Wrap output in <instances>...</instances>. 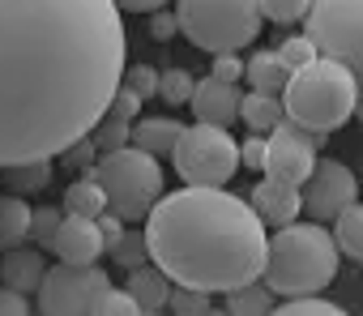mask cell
I'll return each instance as SVG.
<instances>
[{"label": "cell", "mask_w": 363, "mask_h": 316, "mask_svg": "<svg viewBox=\"0 0 363 316\" xmlns=\"http://www.w3.org/2000/svg\"><path fill=\"white\" fill-rule=\"evenodd\" d=\"M116 0H0V171L90 137L124 77Z\"/></svg>", "instance_id": "1"}, {"label": "cell", "mask_w": 363, "mask_h": 316, "mask_svg": "<svg viewBox=\"0 0 363 316\" xmlns=\"http://www.w3.org/2000/svg\"><path fill=\"white\" fill-rule=\"evenodd\" d=\"M145 248L175 286L227 295L261 278L269 235L257 210L235 193L184 184L162 193L145 214Z\"/></svg>", "instance_id": "2"}, {"label": "cell", "mask_w": 363, "mask_h": 316, "mask_svg": "<svg viewBox=\"0 0 363 316\" xmlns=\"http://www.w3.org/2000/svg\"><path fill=\"white\" fill-rule=\"evenodd\" d=\"M337 261L342 252L320 222H286L274 231L265 248L261 282L282 299H303V295L325 290L337 278Z\"/></svg>", "instance_id": "3"}, {"label": "cell", "mask_w": 363, "mask_h": 316, "mask_svg": "<svg viewBox=\"0 0 363 316\" xmlns=\"http://www.w3.org/2000/svg\"><path fill=\"white\" fill-rule=\"evenodd\" d=\"M282 111L295 128L325 137V132L342 128L346 120H354V77L337 60L316 56L291 73V81L282 90Z\"/></svg>", "instance_id": "4"}, {"label": "cell", "mask_w": 363, "mask_h": 316, "mask_svg": "<svg viewBox=\"0 0 363 316\" xmlns=\"http://www.w3.org/2000/svg\"><path fill=\"white\" fill-rule=\"evenodd\" d=\"M175 22L197 52L223 56L257 43L265 18H261V0H179Z\"/></svg>", "instance_id": "5"}, {"label": "cell", "mask_w": 363, "mask_h": 316, "mask_svg": "<svg viewBox=\"0 0 363 316\" xmlns=\"http://www.w3.org/2000/svg\"><path fill=\"white\" fill-rule=\"evenodd\" d=\"M94 180L107 193V210L120 214L124 222H141L154 210V201L162 197V167H158V158L137 149V145H120L111 154H99Z\"/></svg>", "instance_id": "6"}, {"label": "cell", "mask_w": 363, "mask_h": 316, "mask_svg": "<svg viewBox=\"0 0 363 316\" xmlns=\"http://www.w3.org/2000/svg\"><path fill=\"white\" fill-rule=\"evenodd\" d=\"M308 39L354 77V120H363V0H312Z\"/></svg>", "instance_id": "7"}, {"label": "cell", "mask_w": 363, "mask_h": 316, "mask_svg": "<svg viewBox=\"0 0 363 316\" xmlns=\"http://www.w3.org/2000/svg\"><path fill=\"white\" fill-rule=\"evenodd\" d=\"M171 167L189 188H227L240 171V141L218 124H184L171 149Z\"/></svg>", "instance_id": "8"}, {"label": "cell", "mask_w": 363, "mask_h": 316, "mask_svg": "<svg viewBox=\"0 0 363 316\" xmlns=\"http://www.w3.org/2000/svg\"><path fill=\"white\" fill-rule=\"evenodd\" d=\"M103 265H56L39 282V316H90L99 290H107Z\"/></svg>", "instance_id": "9"}, {"label": "cell", "mask_w": 363, "mask_h": 316, "mask_svg": "<svg viewBox=\"0 0 363 316\" xmlns=\"http://www.w3.org/2000/svg\"><path fill=\"white\" fill-rule=\"evenodd\" d=\"M359 201V180L337 158H316V167L303 184V214L312 222H333L346 205Z\"/></svg>", "instance_id": "10"}, {"label": "cell", "mask_w": 363, "mask_h": 316, "mask_svg": "<svg viewBox=\"0 0 363 316\" xmlns=\"http://www.w3.org/2000/svg\"><path fill=\"white\" fill-rule=\"evenodd\" d=\"M316 141L312 132L295 128L291 120H282L274 132H269V154H265V176L274 180H286V184H308L312 167H316Z\"/></svg>", "instance_id": "11"}, {"label": "cell", "mask_w": 363, "mask_h": 316, "mask_svg": "<svg viewBox=\"0 0 363 316\" xmlns=\"http://www.w3.org/2000/svg\"><path fill=\"white\" fill-rule=\"evenodd\" d=\"M189 107H193V120H201V124H218V128H231V124L240 120V86L218 81V77L210 73V77H201V81L193 86Z\"/></svg>", "instance_id": "12"}, {"label": "cell", "mask_w": 363, "mask_h": 316, "mask_svg": "<svg viewBox=\"0 0 363 316\" xmlns=\"http://www.w3.org/2000/svg\"><path fill=\"white\" fill-rule=\"evenodd\" d=\"M248 205L257 210V218H261L265 227H286V222H299V214H303V188L265 176V180L252 188V201H248Z\"/></svg>", "instance_id": "13"}, {"label": "cell", "mask_w": 363, "mask_h": 316, "mask_svg": "<svg viewBox=\"0 0 363 316\" xmlns=\"http://www.w3.org/2000/svg\"><path fill=\"white\" fill-rule=\"evenodd\" d=\"M52 252H56L65 265H99V256H103L99 222H94V218H77V214H65V218H60V227H56Z\"/></svg>", "instance_id": "14"}, {"label": "cell", "mask_w": 363, "mask_h": 316, "mask_svg": "<svg viewBox=\"0 0 363 316\" xmlns=\"http://www.w3.org/2000/svg\"><path fill=\"white\" fill-rule=\"evenodd\" d=\"M124 290L141 303V312H162L167 303H171V290H175V282L154 265V261H145V265H137V269H128V282H124Z\"/></svg>", "instance_id": "15"}, {"label": "cell", "mask_w": 363, "mask_h": 316, "mask_svg": "<svg viewBox=\"0 0 363 316\" xmlns=\"http://www.w3.org/2000/svg\"><path fill=\"white\" fill-rule=\"evenodd\" d=\"M43 273H48V265H43V256H39V248H9L5 252V265H0V278H5V286H13V290H39V282H43Z\"/></svg>", "instance_id": "16"}, {"label": "cell", "mask_w": 363, "mask_h": 316, "mask_svg": "<svg viewBox=\"0 0 363 316\" xmlns=\"http://www.w3.org/2000/svg\"><path fill=\"white\" fill-rule=\"evenodd\" d=\"M179 132H184V124L171 120V115H141V120H133V145L145 149V154H154V158L171 154L175 141H179Z\"/></svg>", "instance_id": "17"}, {"label": "cell", "mask_w": 363, "mask_h": 316, "mask_svg": "<svg viewBox=\"0 0 363 316\" xmlns=\"http://www.w3.org/2000/svg\"><path fill=\"white\" fill-rule=\"evenodd\" d=\"M244 81H248L257 94H278V98H282V90H286V81H291V69H286V60H282L278 52H257V56L244 64Z\"/></svg>", "instance_id": "18"}, {"label": "cell", "mask_w": 363, "mask_h": 316, "mask_svg": "<svg viewBox=\"0 0 363 316\" xmlns=\"http://www.w3.org/2000/svg\"><path fill=\"white\" fill-rule=\"evenodd\" d=\"M240 120H244L252 132H274V128L286 120V111H282V98H278V94H257V90H248V94H240Z\"/></svg>", "instance_id": "19"}, {"label": "cell", "mask_w": 363, "mask_h": 316, "mask_svg": "<svg viewBox=\"0 0 363 316\" xmlns=\"http://www.w3.org/2000/svg\"><path fill=\"white\" fill-rule=\"evenodd\" d=\"M30 218H35V210L22 197H0V252L30 239Z\"/></svg>", "instance_id": "20"}, {"label": "cell", "mask_w": 363, "mask_h": 316, "mask_svg": "<svg viewBox=\"0 0 363 316\" xmlns=\"http://www.w3.org/2000/svg\"><path fill=\"white\" fill-rule=\"evenodd\" d=\"M107 210V193L103 184L94 180V171H86L82 180H73L65 188V214H77V218H99Z\"/></svg>", "instance_id": "21"}, {"label": "cell", "mask_w": 363, "mask_h": 316, "mask_svg": "<svg viewBox=\"0 0 363 316\" xmlns=\"http://www.w3.org/2000/svg\"><path fill=\"white\" fill-rule=\"evenodd\" d=\"M333 244H337V252L342 256H350V261H359L363 265V205L354 201V205H346L337 218H333Z\"/></svg>", "instance_id": "22"}, {"label": "cell", "mask_w": 363, "mask_h": 316, "mask_svg": "<svg viewBox=\"0 0 363 316\" xmlns=\"http://www.w3.org/2000/svg\"><path fill=\"white\" fill-rule=\"evenodd\" d=\"M231 316H269L274 312V290L265 282H244L235 290H227V303H223Z\"/></svg>", "instance_id": "23"}, {"label": "cell", "mask_w": 363, "mask_h": 316, "mask_svg": "<svg viewBox=\"0 0 363 316\" xmlns=\"http://www.w3.org/2000/svg\"><path fill=\"white\" fill-rule=\"evenodd\" d=\"M90 137H94L99 154H111L120 145H133V120H120L116 111H103V120L90 128Z\"/></svg>", "instance_id": "24"}, {"label": "cell", "mask_w": 363, "mask_h": 316, "mask_svg": "<svg viewBox=\"0 0 363 316\" xmlns=\"http://www.w3.org/2000/svg\"><path fill=\"white\" fill-rule=\"evenodd\" d=\"M193 86H197V77L189 69H162L158 73V98L167 107H184L193 98Z\"/></svg>", "instance_id": "25"}, {"label": "cell", "mask_w": 363, "mask_h": 316, "mask_svg": "<svg viewBox=\"0 0 363 316\" xmlns=\"http://www.w3.org/2000/svg\"><path fill=\"white\" fill-rule=\"evenodd\" d=\"M0 176H5V184L18 188V197H22V193H39V188L52 184V163H22V167H5Z\"/></svg>", "instance_id": "26"}, {"label": "cell", "mask_w": 363, "mask_h": 316, "mask_svg": "<svg viewBox=\"0 0 363 316\" xmlns=\"http://www.w3.org/2000/svg\"><path fill=\"white\" fill-rule=\"evenodd\" d=\"M107 256H111V261H116L124 273H128V269H137V265H145V261H150V248H145V231H128V227H124L120 244H116Z\"/></svg>", "instance_id": "27"}, {"label": "cell", "mask_w": 363, "mask_h": 316, "mask_svg": "<svg viewBox=\"0 0 363 316\" xmlns=\"http://www.w3.org/2000/svg\"><path fill=\"white\" fill-rule=\"evenodd\" d=\"M90 316H145V312H141V303H137L128 290H111V286H107V290H99Z\"/></svg>", "instance_id": "28"}, {"label": "cell", "mask_w": 363, "mask_h": 316, "mask_svg": "<svg viewBox=\"0 0 363 316\" xmlns=\"http://www.w3.org/2000/svg\"><path fill=\"white\" fill-rule=\"evenodd\" d=\"M312 9V0H261V18L274 26H295Z\"/></svg>", "instance_id": "29"}, {"label": "cell", "mask_w": 363, "mask_h": 316, "mask_svg": "<svg viewBox=\"0 0 363 316\" xmlns=\"http://www.w3.org/2000/svg\"><path fill=\"white\" fill-rule=\"evenodd\" d=\"M269 316H350V312H342L337 303H329V299H316V295H303V299H286L282 307H274Z\"/></svg>", "instance_id": "30"}, {"label": "cell", "mask_w": 363, "mask_h": 316, "mask_svg": "<svg viewBox=\"0 0 363 316\" xmlns=\"http://www.w3.org/2000/svg\"><path fill=\"white\" fill-rule=\"evenodd\" d=\"M120 86H128L141 103L145 98H158V69H150V64H124Z\"/></svg>", "instance_id": "31"}, {"label": "cell", "mask_w": 363, "mask_h": 316, "mask_svg": "<svg viewBox=\"0 0 363 316\" xmlns=\"http://www.w3.org/2000/svg\"><path fill=\"white\" fill-rule=\"evenodd\" d=\"M274 52L286 60V69H291V73H295V69H303L308 60H316V56H320V52H316V43H312L308 35H291V39H282Z\"/></svg>", "instance_id": "32"}, {"label": "cell", "mask_w": 363, "mask_h": 316, "mask_svg": "<svg viewBox=\"0 0 363 316\" xmlns=\"http://www.w3.org/2000/svg\"><path fill=\"white\" fill-rule=\"evenodd\" d=\"M60 218H65V210H56V205H39V210H35V218H30V239H35V248H52Z\"/></svg>", "instance_id": "33"}, {"label": "cell", "mask_w": 363, "mask_h": 316, "mask_svg": "<svg viewBox=\"0 0 363 316\" xmlns=\"http://www.w3.org/2000/svg\"><path fill=\"white\" fill-rule=\"evenodd\" d=\"M171 312H179V316H206L210 312V295L193 290V286H175L171 290Z\"/></svg>", "instance_id": "34"}, {"label": "cell", "mask_w": 363, "mask_h": 316, "mask_svg": "<svg viewBox=\"0 0 363 316\" xmlns=\"http://www.w3.org/2000/svg\"><path fill=\"white\" fill-rule=\"evenodd\" d=\"M60 158H65V167H73V171H94V163H99V145H94V137H82V141H73Z\"/></svg>", "instance_id": "35"}, {"label": "cell", "mask_w": 363, "mask_h": 316, "mask_svg": "<svg viewBox=\"0 0 363 316\" xmlns=\"http://www.w3.org/2000/svg\"><path fill=\"white\" fill-rule=\"evenodd\" d=\"M265 154H269V137H265V132H252V137L240 145V167L265 171Z\"/></svg>", "instance_id": "36"}, {"label": "cell", "mask_w": 363, "mask_h": 316, "mask_svg": "<svg viewBox=\"0 0 363 316\" xmlns=\"http://www.w3.org/2000/svg\"><path fill=\"white\" fill-rule=\"evenodd\" d=\"M218 81H231V86H240V77H244V60H240V52H223V56H214V69H210Z\"/></svg>", "instance_id": "37"}, {"label": "cell", "mask_w": 363, "mask_h": 316, "mask_svg": "<svg viewBox=\"0 0 363 316\" xmlns=\"http://www.w3.org/2000/svg\"><path fill=\"white\" fill-rule=\"evenodd\" d=\"M94 222H99V239H103V252H111V248L120 244V235H124V218H120V214H111V210H103Z\"/></svg>", "instance_id": "38"}, {"label": "cell", "mask_w": 363, "mask_h": 316, "mask_svg": "<svg viewBox=\"0 0 363 316\" xmlns=\"http://www.w3.org/2000/svg\"><path fill=\"white\" fill-rule=\"evenodd\" d=\"M171 35H179V22H175V13H167V9H154V13H150V39L167 43Z\"/></svg>", "instance_id": "39"}, {"label": "cell", "mask_w": 363, "mask_h": 316, "mask_svg": "<svg viewBox=\"0 0 363 316\" xmlns=\"http://www.w3.org/2000/svg\"><path fill=\"white\" fill-rule=\"evenodd\" d=\"M107 111H116L120 120H137V111H141V98H137L128 86H120V90L111 94V107H107Z\"/></svg>", "instance_id": "40"}, {"label": "cell", "mask_w": 363, "mask_h": 316, "mask_svg": "<svg viewBox=\"0 0 363 316\" xmlns=\"http://www.w3.org/2000/svg\"><path fill=\"white\" fill-rule=\"evenodd\" d=\"M0 316H30L26 295H22V290H13V286H5V290H0Z\"/></svg>", "instance_id": "41"}, {"label": "cell", "mask_w": 363, "mask_h": 316, "mask_svg": "<svg viewBox=\"0 0 363 316\" xmlns=\"http://www.w3.org/2000/svg\"><path fill=\"white\" fill-rule=\"evenodd\" d=\"M167 0H116V9L120 13H154V9H162Z\"/></svg>", "instance_id": "42"}, {"label": "cell", "mask_w": 363, "mask_h": 316, "mask_svg": "<svg viewBox=\"0 0 363 316\" xmlns=\"http://www.w3.org/2000/svg\"><path fill=\"white\" fill-rule=\"evenodd\" d=\"M206 316H231V312H227V307H210Z\"/></svg>", "instance_id": "43"}, {"label": "cell", "mask_w": 363, "mask_h": 316, "mask_svg": "<svg viewBox=\"0 0 363 316\" xmlns=\"http://www.w3.org/2000/svg\"><path fill=\"white\" fill-rule=\"evenodd\" d=\"M145 316H162V312H145Z\"/></svg>", "instance_id": "44"}]
</instances>
